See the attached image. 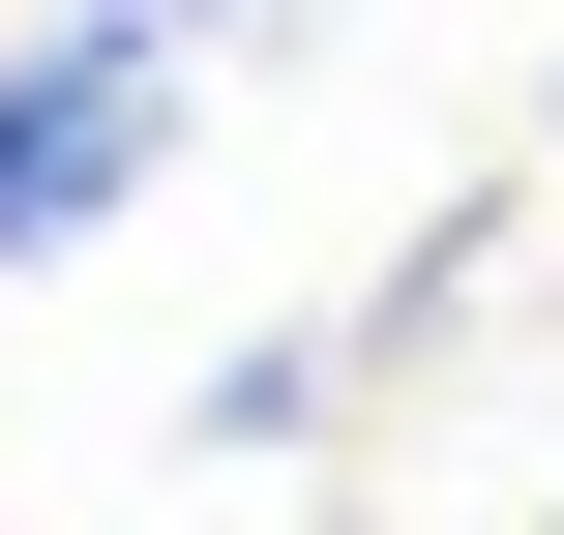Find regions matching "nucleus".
<instances>
[{
  "mask_svg": "<svg viewBox=\"0 0 564 535\" xmlns=\"http://www.w3.org/2000/svg\"><path fill=\"white\" fill-rule=\"evenodd\" d=\"M178 0H59V30H0V268H59V238H119L149 179H178Z\"/></svg>",
  "mask_w": 564,
  "mask_h": 535,
  "instance_id": "nucleus-1",
  "label": "nucleus"
},
{
  "mask_svg": "<svg viewBox=\"0 0 564 535\" xmlns=\"http://www.w3.org/2000/svg\"><path fill=\"white\" fill-rule=\"evenodd\" d=\"M178 30H208V60H268V30H327V0H178Z\"/></svg>",
  "mask_w": 564,
  "mask_h": 535,
  "instance_id": "nucleus-2",
  "label": "nucleus"
}]
</instances>
